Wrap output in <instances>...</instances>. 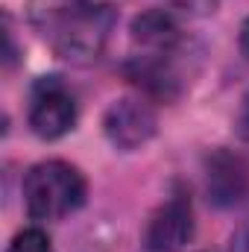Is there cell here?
<instances>
[{
  "label": "cell",
  "instance_id": "obj_1",
  "mask_svg": "<svg viewBox=\"0 0 249 252\" xmlns=\"http://www.w3.org/2000/svg\"><path fill=\"white\" fill-rule=\"evenodd\" d=\"M27 9L32 27L73 64L100 59L118 21L109 0H30Z\"/></svg>",
  "mask_w": 249,
  "mask_h": 252
},
{
  "label": "cell",
  "instance_id": "obj_2",
  "mask_svg": "<svg viewBox=\"0 0 249 252\" xmlns=\"http://www.w3.org/2000/svg\"><path fill=\"white\" fill-rule=\"evenodd\" d=\"M85 176L62 158L41 161L24 176V205L32 220H62L85 202Z\"/></svg>",
  "mask_w": 249,
  "mask_h": 252
},
{
  "label": "cell",
  "instance_id": "obj_3",
  "mask_svg": "<svg viewBox=\"0 0 249 252\" xmlns=\"http://www.w3.org/2000/svg\"><path fill=\"white\" fill-rule=\"evenodd\" d=\"M76 124V100L70 88L64 85L59 76H44L32 88L30 100V126L38 138L56 141L67 135Z\"/></svg>",
  "mask_w": 249,
  "mask_h": 252
},
{
  "label": "cell",
  "instance_id": "obj_4",
  "mask_svg": "<svg viewBox=\"0 0 249 252\" xmlns=\"http://www.w3.org/2000/svg\"><path fill=\"white\" fill-rule=\"evenodd\" d=\"M196 223L187 193H173L156 208L144 232V252H182L193 241Z\"/></svg>",
  "mask_w": 249,
  "mask_h": 252
},
{
  "label": "cell",
  "instance_id": "obj_5",
  "mask_svg": "<svg viewBox=\"0 0 249 252\" xmlns=\"http://www.w3.org/2000/svg\"><path fill=\"white\" fill-rule=\"evenodd\" d=\"M156 129H158V121H156V112L150 109L147 100L121 97L103 115V132H106V138L118 150H126V153L144 147L156 135Z\"/></svg>",
  "mask_w": 249,
  "mask_h": 252
},
{
  "label": "cell",
  "instance_id": "obj_6",
  "mask_svg": "<svg viewBox=\"0 0 249 252\" xmlns=\"http://www.w3.org/2000/svg\"><path fill=\"white\" fill-rule=\"evenodd\" d=\"M205 190L217 208H232L249 196V164L232 150H214L205 161Z\"/></svg>",
  "mask_w": 249,
  "mask_h": 252
},
{
  "label": "cell",
  "instance_id": "obj_7",
  "mask_svg": "<svg viewBox=\"0 0 249 252\" xmlns=\"http://www.w3.org/2000/svg\"><path fill=\"white\" fill-rule=\"evenodd\" d=\"M173 56L164 53H141L126 64V79L138 85L147 97L156 100H176L182 91V76L173 64Z\"/></svg>",
  "mask_w": 249,
  "mask_h": 252
},
{
  "label": "cell",
  "instance_id": "obj_8",
  "mask_svg": "<svg viewBox=\"0 0 249 252\" xmlns=\"http://www.w3.org/2000/svg\"><path fill=\"white\" fill-rule=\"evenodd\" d=\"M132 41L144 53H179L182 50V27L167 9H147L132 21Z\"/></svg>",
  "mask_w": 249,
  "mask_h": 252
},
{
  "label": "cell",
  "instance_id": "obj_9",
  "mask_svg": "<svg viewBox=\"0 0 249 252\" xmlns=\"http://www.w3.org/2000/svg\"><path fill=\"white\" fill-rule=\"evenodd\" d=\"M6 252H53V247H50V238L41 229H24L12 238Z\"/></svg>",
  "mask_w": 249,
  "mask_h": 252
},
{
  "label": "cell",
  "instance_id": "obj_10",
  "mask_svg": "<svg viewBox=\"0 0 249 252\" xmlns=\"http://www.w3.org/2000/svg\"><path fill=\"white\" fill-rule=\"evenodd\" d=\"M238 135H241L244 144H249V91L244 97V103H241V112H238Z\"/></svg>",
  "mask_w": 249,
  "mask_h": 252
},
{
  "label": "cell",
  "instance_id": "obj_11",
  "mask_svg": "<svg viewBox=\"0 0 249 252\" xmlns=\"http://www.w3.org/2000/svg\"><path fill=\"white\" fill-rule=\"evenodd\" d=\"M241 53L249 59V18L244 21V27H241Z\"/></svg>",
  "mask_w": 249,
  "mask_h": 252
}]
</instances>
